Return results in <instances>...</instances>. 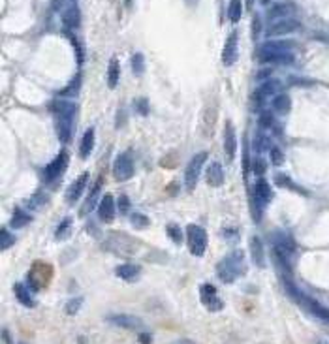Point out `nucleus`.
I'll list each match as a JSON object with an SVG mask.
<instances>
[{"mask_svg": "<svg viewBox=\"0 0 329 344\" xmlns=\"http://www.w3.org/2000/svg\"><path fill=\"white\" fill-rule=\"evenodd\" d=\"M51 111L55 113L57 136H59L61 143H68L74 134V119L77 113V105L71 100L55 98L51 102Z\"/></svg>", "mask_w": 329, "mask_h": 344, "instance_id": "f257e3e1", "label": "nucleus"}, {"mask_svg": "<svg viewBox=\"0 0 329 344\" xmlns=\"http://www.w3.org/2000/svg\"><path fill=\"white\" fill-rule=\"evenodd\" d=\"M247 273V263H245V254L243 250H231L224 260H220L216 265V275L224 284L235 282L239 277Z\"/></svg>", "mask_w": 329, "mask_h": 344, "instance_id": "f03ea898", "label": "nucleus"}, {"mask_svg": "<svg viewBox=\"0 0 329 344\" xmlns=\"http://www.w3.org/2000/svg\"><path fill=\"white\" fill-rule=\"evenodd\" d=\"M187 239H188V250L192 256H203L207 250V231L197 224L187 226Z\"/></svg>", "mask_w": 329, "mask_h": 344, "instance_id": "7ed1b4c3", "label": "nucleus"}, {"mask_svg": "<svg viewBox=\"0 0 329 344\" xmlns=\"http://www.w3.org/2000/svg\"><path fill=\"white\" fill-rule=\"evenodd\" d=\"M68 160H70V154L66 153V151H61V153L57 154V158L53 160V162H49V164L45 166V170L42 171L44 183L51 185V183H57V180L61 179L62 173H64L66 168H68Z\"/></svg>", "mask_w": 329, "mask_h": 344, "instance_id": "20e7f679", "label": "nucleus"}, {"mask_svg": "<svg viewBox=\"0 0 329 344\" xmlns=\"http://www.w3.org/2000/svg\"><path fill=\"white\" fill-rule=\"evenodd\" d=\"M207 158H209L207 153H197L196 156H192V160L188 162L187 171H185V185H187L188 190H194V188H196L199 173H202V168Z\"/></svg>", "mask_w": 329, "mask_h": 344, "instance_id": "39448f33", "label": "nucleus"}, {"mask_svg": "<svg viewBox=\"0 0 329 344\" xmlns=\"http://www.w3.org/2000/svg\"><path fill=\"white\" fill-rule=\"evenodd\" d=\"M134 175V160H132L130 153H121L117 154L115 162H113V177L119 183H124V180L132 179Z\"/></svg>", "mask_w": 329, "mask_h": 344, "instance_id": "423d86ee", "label": "nucleus"}, {"mask_svg": "<svg viewBox=\"0 0 329 344\" xmlns=\"http://www.w3.org/2000/svg\"><path fill=\"white\" fill-rule=\"evenodd\" d=\"M199 297H202V303L207 311L218 312L224 309V301L218 297L216 288H214L213 284H202V288H199Z\"/></svg>", "mask_w": 329, "mask_h": 344, "instance_id": "0eeeda50", "label": "nucleus"}, {"mask_svg": "<svg viewBox=\"0 0 329 344\" xmlns=\"http://www.w3.org/2000/svg\"><path fill=\"white\" fill-rule=\"evenodd\" d=\"M299 27H301V23L297 21V19L286 17V19H280V21L271 23V25L265 28V34H267L269 38H275V36H284V34H290V32L299 30Z\"/></svg>", "mask_w": 329, "mask_h": 344, "instance_id": "6e6552de", "label": "nucleus"}, {"mask_svg": "<svg viewBox=\"0 0 329 344\" xmlns=\"http://www.w3.org/2000/svg\"><path fill=\"white\" fill-rule=\"evenodd\" d=\"M237 55H239V32H233L226 38L224 49H222V62L224 66H231L237 60Z\"/></svg>", "mask_w": 329, "mask_h": 344, "instance_id": "1a4fd4ad", "label": "nucleus"}, {"mask_svg": "<svg viewBox=\"0 0 329 344\" xmlns=\"http://www.w3.org/2000/svg\"><path fill=\"white\" fill-rule=\"evenodd\" d=\"M294 49V42L288 40H269L265 44L258 47V57L262 55H271V53H291Z\"/></svg>", "mask_w": 329, "mask_h": 344, "instance_id": "9d476101", "label": "nucleus"}, {"mask_svg": "<svg viewBox=\"0 0 329 344\" xmlns=\"http://www.w3.org/2000/svg\"><path fill=\"white\" fill-rule=\"evenodd\" d=\"M87 185H88V171H83V173L79 175V177H77V179L70 185L68 192H66V203H68V205L76 203L77 200L81 197L83 192H85Z\"/></svg>", "mask_w": 329, "mask_h": 344, "instance_id": "9b49d317", "label": "nucleus"}, {"mask_svg": "<svg viewBox=\"0 0 329 344\" xmlns=\"http://www.w3.org/2000/svg\"><path fill=\"white\" fill-rule=\"evenodd\" d=\"M297 303L305 306V309H307L310 314H314L316 318L324 320V322H329V309H327V306H324V305H320L316 299H313V297H308V295L303 294L301 299L297 301Z\"/></svg>", "mask_w": 329, "mask_h": 344, "instance_id": "f8f14e48", "label": "nucleus"}, {"mask_svg": "<svg viewBox=\"0 0 329 344\" xmlns=\"http://www.w3.org/2000/svg\"><path fill=\"white\" fill-rule=\"evenodd\" d=\"M107 322H111L117 328L130 329V331H137V329L143 328L141 320L136 316H130V314H111V316H107Z\"/></svg>", "mask_w": 329, "mask_h": 344, "instance_id": "ddd939ff", "label": "nucleus"}, {"mask_svg": "<svg viewBox=\"0 0 329 344\" xmlns=\"http://www.w3.org/2000/svg\"><path fill=\"white\" fill-rule=\"evenodd\" d=\"M279 90V81H273V79H269V81H263L262 85H260L256 90H254L252 94V102L256 107H260V105L265 102V98H269V96H273L275 93Z\"/></svg>", "mask_w": 329, "mask_h": 344, "instance_id": "4468645a", "label": "nucleus"}, {"mask_svg": "<svg viewBox=\"0 0 329 344\" xmlns=\"http://www.w3.org/2000/svg\"><path fill=\"white\" fill-rule=\"evenodd\" d=\"M98 216L102 222H105V224L113 222V219H115V200H113L111 194H105V196L100 200Z\"/></svg>", "mask_w": 329, "mask_h": 344, "instance_id": "2eb2a0df", "label": "nucleus"}, {"mask_svg": "<svg viewBox=\"0 0 329 344\" xmlns=\"http://www.w3.org/2000/svg\"><path fill=\"white\" fill-rule=\"evenodd\" d=\"M250 196H252L254 200H258V203H262L263 207H265V205L273 200V188H271V185H269L265 179H258L256 185H254V192Z\"/></svg>", "mask_w": 329, "mask_h": 344, "instance_id": "dca6fc26", "label": "nucleus"}, {"mask_svg": "<svg viewBox=\"0 0 329 344\" xmlns=\"http://www.w3.org/2000/svg\"><path fill=\"white\" fill-rule=\"evenodd\" d=\"M104 185V177H98L96 183L90 186V192H88L87 200H85V205L81 207V214H88L96 207V203H100V188Z\"/></svg>", "mask_w": 329, "mask_h": 344, "instance_id": "f3484780", "label": "nucleus"}, {"mask_svg": "<svg viewBox=\"0 0 329 344\" xmlns=\"http://www.w3.org/2000/svg\"><path fill=\"white\" fill-rule=\"evenodd\" d=\"M235 147H237V139H235V130H233V124L231 120H226L224 124V151L228 160H233L235 156Z\"/></svg>", "mask_w": 329, "mask_h": 344, "instance_id": "a211bd4d", "label": "nucleus"}, {"mask_svg": "<svg viewBox=\"0 0 329 344\" xmlns=\"http://www.w3.org/2000/svg\"><path fill=\"white\" fill-rule=\"evenodd\" d=\"M115 275L119 279H122L124 282H136L141 275V267L137 263H122L115 269Z\"/></svg>", "mask_w": 329, "mask_h": 344, "instance_id": "6ab92c4d", "label": "nucleus"}, {"mask_svg": "<svg viewBox=\"0 0 329 344\" xmlns=\"http://www.w3.org/2000/svg\"><path fill=\"white\" fill-rule=\"evenodd\" d=\"M62 23L68 28H77L81 25V13H79V8H77L76 2H70L66 6V10L62 11Z\"/></svg>", "mask_w": 329, "mask_h": 344, "instance_id": "aec40b11", "label": "nucleus"}, {"mask_svg": "<svg viewBox=\"0 0 329 344\" xmlns=\"http://www.w3.org/2000/svg\"><path fill=\"white\" fill-rule=\"evenodd\" d=\"M271 243H273V248L284 252V254H294V252H296V245H294V241H291L286 233L275 231V233L271 235Z\"/></svg>", "mask_w": 329, "mask_h": 344, "instance_id": "412c9836", "label": "nucleus"}, {"mask_svg": "<svg viewBox=\"0 0 329 344\" xmlns=\"http://www.w3.org/2000/svg\"><path fill=\"white\" fill-rule=\"evenodd\" d=\"M30 292H32V289L28 288L27 284H23V282H15V284H13V294H15L17 301H19L23 306L34 309V306H36V301H34V297H32Z\"/></svg>", "mask_w": 329, "mask_h": 344, "instance_id": "4be33fe9", "label": "nucleus"}, {"mask_svg": "<svg viewBox=\"0 0 329 344\" xmlns=\"http://www.w3.org/2000/svg\"><path fill=\"white\" fill-rule=\"evenodd\" d=\"M250 256H252V262L258 265V267H265V250H263V243L260 237H250Z\"/></svg>", "mask_w": 329, "mask_h": 344, "instance_id": "5701e85b", "label": "nucleus"}, {"mask_svg": "<svg viewBox=\"0 0 329 344\" xmlns=\"http://www.w3.org/2000/svg\"><path fill=\"white\" fill-rule=\"evenodd\" d=\"M205 180H207L209 186H220L224 183V170H222V166L218 162H213V164H209L207 168V175H205Z\"/></svg>", "mask_w": 329, "mask_h": 344, "instance_id": "b1692460", "label": "nucleus"}, {"mask_svg": "<svg viewBox=\"0 0 329 344\" xmlns=\"http://www.w3.org/2000/svg\"><path fill=\"white\" fill-rule=\"evenodd\" d=\"M258 60L262 64H291L294 55L291 53H271V55L258 57Z\"/></svg>", "mask_w": 329, "mask_h": 344, "instance_id": "393cba45", "label": "nucleus"}, {"mask_svg": "<svg viewBox=\"0 0 329 344\" xmlns=\"http://www.w3.org/2000/svg\"><path fill=\"white\" fill-rule=\"evenodd\" d=\"M93 149H94V130L93 128H88V130L83 134L81 143H79V156H81V158L90 156Z\"/></svg>", "mask_w": 329, "mask_h": 344, "instance_id": "a878e982", "label": "nucleus"}, {"mask_svg": "<svg viewBox=\"0 0 329 344\" xmlns=\"http://www.w3.org/2000/svg\"><path fill=\"white\" fill-rule=\"evenodd\" d=\"M119 77H121V64H119V60L113 57V59L109 60V68H107V87L117 88Z\"/></svg>", "mask_w": 329, "mask_h": 344, "instance_id": "bb28decb", "label": "nucleus"}, {"mask_svg": "<svg viewBox=\"0 0 329 344\" xmlns=\"http://www.w3.org/2000/svg\"><path fill=\"white\" fill-rule=\"evenodd\" d=\"M291 110V100L288 94H275L273 98V111H277L279 115L290 113Z\"/></svg>", "mask_w": 329, "mask_h": 344, "instance_id": "cd10ccee", "label": "nucleus"}, {"mask_svg": "<svg viewBox=\"0 0 329 344\" xmlns=\"http://www.w3.org/2000/svg\"><path fill=\"white\" fill-rule=\"evenodd\" d=\"M291 11H294V6L291 4H277L269 10L267 17L271 19V21H280V19H286Z\"/></svg>", "mask_w": 329, "mask_h": 344, "instance_id": "c85d7f7f", "label": "nucleus"}, {"mask_svg": "<svg viewBox=\"0 0 329 344\" xmlns=\"http://www.w3.org/2000/svg\"><path fill=\"white\" fill-rule=\"evenodd\" d=\"M30 222V216H28L23 209H19L17 207L15 211H13V214H11V220H10V226L13 229H21V228H25V226Z\"/></svg>", "mask_w": 329, "mask_h": 344, "instance_id": "c756f323", "label": "nucleus"}, {"mask_svg": "<svg viewBox=\"0 0 329 344\" xmlns=\"http://www.w3.org/2000/svg\"><path fill=\"white\" fill-rule=\"evenodd\" d=\"M71 228H74V222H71L70 216H66L62 219V222L57 226V231H55V241H64L70 237L71 233Z\"/></svg>", "mask_w": 329, "mask_h": 344, "instance_id": "7c9ffc66", "label": "nucleus"}, {"mask_svg": "<svg viewBox=\"0 0 329 344\" xmlns=\"http://www.w3.org/2000/svg\"><path fill=\"white\" fill-rule=\"evenodd\" d=\"M243 15V2L241 0H230L228 4V17H230L231 23H239Z\"/></svg>", "mask_w": 329, "mask_h": 344, "instance_id": "2f4dec72", "label": "nucleus"}, {"mask_svg": "<svg viewBox=\"0 0 329 344\" xmlns=\"http://www.w3.org/2000/svg\"><path fill=\"white\" fill-rule=\"evenodd\" d=\"M275 183H277V185L279 186H284V188H290V190H294V192H303L301 188H299V186L296 185V183H294V180L290 179V177H288V175H280V173H277L275 175Z\"/></svg>", "mask_w": 329, "mask_h": 344, "instance_id": "473e14b6", "label": "nucleus"}, {"mask_svg": "<svg viewBox=\"0 0 329 344\" xmlns=\"http://www.w3.org/2000/svg\"><path fill=\"white\" fill-rule=\"evenodd\" d=\"M260 130H271V128H277V122H275V117L271 111H263L260 115Z\"/></svg>", "mask_w": 329, "mask_h": 344, "instance_id": "72a5a7b5", "label": "nucleus"}, {"mask_svg": "<svg viewBox=\"0 0 329 344\" xmlns=\"http://www.w3.org/2000/svg\"><path fill=\"white\" fill-rule=\"evenodd\" d=\"M79 87H81V74H77L76 79H74L64 90H61V96H70V98H74V96L79 93Z\"/></svg>", "mask_w": 329, "mask_h": 344, "instance_id": "f704fd0d", "label": "nucleus"}, {"mask_svg": "<svg viewBox=\"0 0 329 344\" xmlns=\"http://www.w3.org/2000/svg\"><path fill=\"white\" fill-rule=\"evenodd\" d=\"M166 231H168V237H170V239L173 241L175 245H181L182 237H185V235H182V229L179 228V226H177V224H168Z\"/></svg>", "mask_w": 329, "mask_h": 344, "instance_id": "c9c22d12", "label": "nucleus"}, {"mask_svg": "<svg viewBox=\"0 0 329 344\" xmlns=\"http://www.w3.org/2000/svg\"><path fill=\"white\" fill-rule=\"evenodd\" d=\"M130 64H132V70H134V74H136V76H141L143 70H145V59H143L141 53H136V55L132 57Z\"/></svg>", "mask_w": 329, "mask_h": 344, "instance_id": "e433bc0d", "label": "nucleus"}, {"mask_svg": "<svg viewBox=\"0 0 329 344\" xmlns=\"http://www.w3.org/2000/svg\"><path fill=\"white\" fill-rule=\"evenodd\" d=\"M81 305H83V297H74V299H70L68 303H66L64 312L66 314H70V316H74V314H77V311L81 309Z\"/></svg>", "mask_w": 329, "mask_h": 344, "instance_id": "4c0bfd02", "label": "nucleus"}, {"mask_svg": "<svg viewBox=\"0 0 329 344\" xmlns=\"http://www.w3.org/2000/svg\"><path fill=\"white\" fill-rule=\"evenodd\" d=\"M13 243H15V237H13L8 229H2V231H0V248H2V250H8V248H11Z\"/></svg>", "mask_w": 329, "mask_h": 344, "instance_id": "58836bf2", "label": "nucleus"}, {"mask_svg": "<svg viewBox=\"0 0 329 344\" xmlns=\"http://www.w3.org/2000/svg\"><path fill=\"white\" fill-rule=\"evenodd\" d=\"M254 147H256V151H271V145H269V137L263 134V130L258 132V136H256V141H254Z\"/></svg>", "mask_w": 329, "mask_h": 344, "instance_id": "ea45409f", "label": "nucleus"}, {"mask_svg": "<svg viewBox=\"0 0 329 344\" xmlns=\"http://www.w3.org/2000/svg\"><path fill=\"white\" fill-rule=\"evenodd\" d=\"M265 170H267L265 160H263L262 156H256V158L252 160V173H256L258 177H262V175L265 173Z\"/></svg>", "mask_w": 329, "mask_h": 344, "instance_id": "a19ab883", "label": "nucleus"}, {"mask_svg": "<svg viewBox=\"0 0 329 344\" xmlns=\"http://www.w3.org/2000/svg\"><path fill=\"white\" fill-rule=\"evenodd\" d=\"M45 202H47V194H45V192H38V194H36V196H34L32 200L28 202V207H30V209H38L40 205H44Z\"/></svg>", "mask_w": 329, "mask_h": 344, "instance_id": "79ce46f5", "label": "nucleus"}, {"mask_svg": "<svg viewBox=\"0 0 329 344\" xmlns=\"http://www.w3.org/2000/svg\"><path fill=\"white\" fill-rule=\"evenodd\" d=\"M130 222H132V226H136V228H145V226H149V219L139 213H132Z\"/></svg>", "mask_w": 329, "mask_h": 344, "instance_id": "37998d69", "label": "nucleus"}, {"mask_svg": "<svg viewBox=\"0 0 329 344\" xmlns=\"http://www.w3.org/2000/svg\"><path fill=\"white\" fill-rule=\"evenodd\" d=\"M134 107H136V111L141 117H145V115L149 113V102H147V98H137L136 102H134Z\"/></svg>", "mask_w": 329, "mask_h": 344, "instance_id": "c03bdc74", "label": "nucleus"}, {"mask_svg": "<svg viewBox=\"0 0 329 344\" xmlns=\"http://www.w3.org/2000/svg\"><path fill=\"white\" fill-rule=\"evenodd\" d=\"M68 38H70L71 45H74V49H76L77 64L81 66V64H83V49H81V45H79V42H77V38H76V36H74V34H68Z\"/></svg>", "mask_w": 329, "mask_h": 344, "instance_id": "a18cd8bd", "label": "nucleus"}, {"mask_svg": "<svg viewBox=\"0 0 329 344\" xmlns=\"http://www.w3.org/2000/svg\"><path fill=\"white\" fill-rule=\"evenodd\" d=\"M117 207H119V211H121L122 214H126L128 211H130V200H128V196H119V200H117Z\"/></svg>", "mask_w": 329, "mask_h": 344, "instance_id": "49530a36", "label": "nucleus"}, {"mask_svg": "<svg viewBox=\"0 0 329 344\" xmlns=\"http://www.w3.org/2000/svg\"><path fill=\"white\" fill-rule=\"evenodd\" d=\"M269 153H271V162H273L275 166H280L282 162H284V154L280 153L279 147H273L271 151H269Z\"/></svg>", "mask_w": 329, "mask_h": 344, "instance_id": "de8ad7c7", "label": "nucleus"}, {"mask_svg": "<svg viewBox=\"0 0 329 344\" xmlns=\"http://www.w3.org/2000/svg\"><path fill=\"white\" fill-rule=\"evenodd\" d=\"M260 32H262V19H260V15L256 13L252 19V38L258 40L260 38Z\"/></svg>", "mask_w": 329, "mask_h": 344, "instance_id": "09e8293b", "label": "nucleus"}, {"mask_svg": "<svg viewBox=\"0 0 329 344\" xmlns=\"http://www.w3.org/2000/svg\"><path fill=\"white\" fill-rule=\"evenodd\" d=\"M2 337H4V342L6 344H11L13 340H11V337H10V331L8 329H2Z\"/></svg>", "mask_w": 329, "mask_h": 344, "instance_id": "8fccbe9b", "label": "nucleus"}, {"mask_svg": "<svg viewBox=\"0 0 329 344\" xmlns=\"http://www.w3.org/2000/svg\"><path fill=\"white\" fill-rule=\"evenodd\" d=\"M139 342H141V344H151V335L141 333V335H139Z\"/></svg>", "mask_w": 329, "mask_h": 344, "instance_id": "3c124183", "label": "nucleus"}, {"mask_svg": "<svg viewBox=\"0 0 329 344\" xmlns=\"http://www.w3.org/2000/svg\"><path fill=\"white\" fill-rule=\"evenodd\" d=\"M245 2H247V6H248V8H250V10H252V4H254V0H245Z\"/></svg>", "mask_w": 329, "mask_h": 344, "instance_id": "603ef678", "label": "nucleus"}, {"mask_svg": "<svg viewBox=\"0 0 329 344\" xmlns=\"http://www.w3.org/2000/svg\"><path fill=\"white\" fill-rule=\"evenodd\" d=\"M181 344H194V342H190V340H181Z\"/></svg>", "mask_w": 329, "mask_h": 344, "instance_id": "864d4df0", "label": "nucleus"}, {"mask_svg": "<svg viewBox=\"0 0 329 344\" xmlns=\"http://www.w3.org/2000/svg\"><path fill=\"white\" fill-rule=\"evenodd\" d=\"M267 2H271V0H262V4H267Z\"/></svg>", "mask_w": 329, "mask_h": 344, "instance_id": "5fc2aeb1", "label": "nucleus"}, {"mask_svg": "<svg viewBox=\"0 0 329 344\" xmlns=\"http://www.w3.org/2000/svg\"><path fill=\"white\" fill-rule=\"evenodd\" d=\"M318 344H325V342H322V340H320V342H318Z\"/></svg>", "mask_w": 329, "mask_h": 344, "instance_id": "6e6d98bb", "label": "nucleus"}]
</instances>
